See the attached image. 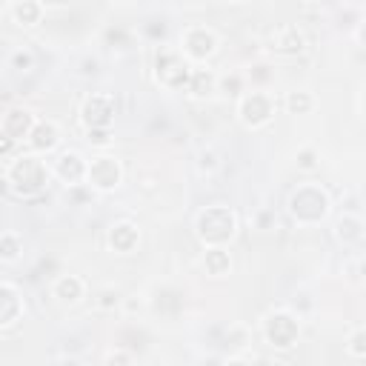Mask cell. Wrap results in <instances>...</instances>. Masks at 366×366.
I'll use <instances>...</instances> for the list:
<instances>
[{
	"mask_svg": "<svg viewBox=\"0 0 366 366\" xmlns=\"http://www.w3.org/2000/svg\"><path fill=\"white\" fill-rule=\"evenodd\" d=\"M3 180L9 186V192L20 200H31V197H40L49 183H51V166L40 157V154H31V152H23V154H14L3 172Z\"/></svg>",
	"mask_w": 366,
	"mask_h": 366,
	"instance_id": "obj_1",
	"label": "cell"
},
{
	"mask_svg": "<svg viewBox=\"0 0 366 366\" xmlns=\"http://www.w3.org/2000/svg\"><path fill=\"white\" fill-rule=\"evenodd\" d=\"M194 234L197 240L209 249V246H229L237 234V214L232 206L226 203H212L203 206L194 214Z\"/></svg>",
	"mask_w": 366,
	"mask_h": 366,
	"instance_id": "obj_2",
	"label": "cell"
},
{
	"mask_svg": "<svg viewBox=\"0 0 366 366\" xmlns=\"http://www.w3.org/2000/svg\"><path fill=\"white\" fill-rule=\"evenodd\" d=\"M286 206H289V214L300 226H317V223H323L329 217L332 197L320 183H300L297 189H292Z\"/></svg>",
	"mask_w": 366,
	"mask_h": 366,
	"instance_id": "obj_3",
	"label": "cell"
},
{
	"mask_svg": "<svg viewBox=\"0 0 366 366\" xmlns=\"http://www.w3.org/2000/svg\"><path fill=\"white\" fill-rule=\"evenodd\" d=\"M189 74H192V66L177 49H172V46H160L157 49V54H154V83L160 89L186 92Z\"/></svg>",
	"mask_w": 366,
	"mask_h": 366,
	"instance_id": "obj_4",
	"label": "cell"
},
{
	"mask_svg": "<svg viewBox=\"0 0 366 366\" xmlns=\"http://www.w3.org/2000/svg\"><path fill=\"white\" fill-rule=\"evenodd\" d=\"M217 46H220V37L206 23H189V26H183V31L177 37V51L189 63H206L217 51Z\"/></svg>",
	"mask_w": 366,
	"mask_h": 366,
	"instance_id": "obj_5",
	"label": "cell"
},
{
	"mask_svg": "<svg viewBox=\"0 0 366 366\" xmlns=\"http://www.w3.org/2000/svg\"><path fill=\"white\" fill-rule=\"evenodd\" d=\"M260 332H263V340L272 346V349H292L300 337V317L292 312V309H272L263 323H260Z\"/></svg>",
	"mask_w": 366,
	"mask_h": 366,
	"instance_id": "obj_6",
	"label": "cell"
},
{
	"mask_svg": "<svg viewBox=\"0 0 366 366\" xmlns=\"http://www.w3.org/2000/svg\"><path fill=\"white\" fill-rule=\"evenodd\" d=\"M277 112V100L272 92L266 89H252V92H243L237 97V120L246 126V129H263L272 123Z\"/></svg>",
	"mask_w": 366,
	"mask_h": 366,
	"instance_id": "obj_7",
	"label": "cell"
},
{
	"mask_svg": "<svg viewBox=\"0 0 366 366\" xmlns=\"http://www.w3.org/2000/svg\"><path fill=\"white\" fill-rule=\"evenodd\" d=\"M120 183H123V163L114 154L100 152L97 157L89 160V166H86V186L92 192L106 194V192L120 189Z\"/></svg>",
	"mask_w": 366,
	"mask_h": 366,
	"instance_id": "obj_8",
	"label": "cell"
},
{
	"mask_svg": "<svg viewBox=\"0 0 366 366\" xmlns=\"http://www.w3.org/2000/svg\"><path fill=\"white\" fill-rule=\"evenodd\" d=\"M114 114H117V100L112 92H92L83 97V103L77 109V117L86 126V132L89 129H112Z\"/></svg>",
	"mask_w": 366,
	"mask_h": 366,
	"instance_id": "obj_9",
	"label": "cell"
},
{
	"mask_svg": "<svg viewBox=\"0 0 366 366\" xmlns=\"http://www.w3.org/2000/svg\"><path fill=\"white\" fill-rule=\"evenodd\" d=\"M86 166L89 160L77 152V149H66L54 157L51 163V174L66 186V189H74V186H83L86 183Z\"/></svg>",
	"mask_w": 366,
	"mask_h": 366,
	"instance_id": "obj_10",
	"label": "cell"
},
{
	"mask_svg": "<svg viewBox=\"0 0 366 366\" xmlns=\"http://www.w3.org/2000/svg\"><path fill=\"white\" fill-rule=\"evenodd\" d=\"M272 51L274 54H283V57H295V54H303L306 51V34L300 31L297 23H280L274 31H272Z\"/></svg>",
	"mask_w": 366,
	"mask_h": 366,
	"instance_id": "obj_11",
	"label": "cell"
},
{
	"mask_svg": "<svg viewBox=\"0 0 366 366\" xmlns=\"http://www.w3.org/2000/svg\"><path fill=\"white\" fill-rule=\"evenodd\" d=\"M34 123H37V117H34L29 109L14 106V109H9V112L0 117V132H3L6 137H11V140L20 146V143H26V140H29V134H31Z\"/></svg>",
	"mask_w": 366,
	"mask_h": 366,
	"instance_id": "obj_12",
	"label": "cell"
},
{
	"mask_svg": "<svg viewBox=\"0 0 366 366\" xmlns=\"http://www.w3.org/2000/svg\"><path fill=\"white\" fill-rule=\"evenodd\" d=\"M137 243H140V229L132 220H114L106 229V246L114 254H132L137 249Z\"/></svg>",
	"mask_w": 366,
	"mask_h": 366,
	"instance_id": "obj_13",
	"label": "cell"
},
{
	"mask_svg": "<svg viewBox=\"0 0 366 366\" xmlns=\"http://www.w3.org/2000/svg\"><path fill=\"white\" fill-rule=\"evenodd\" d=\"M26 146H29L31 154H40V157L54 152L60 146V126L54 120H37L31 134H29V140H26Z\"/></svg>",
	"mask_w": 366,
	"mask_h": 366,
	"instance_id": "obj_14",
	"label": "cell"
},
{
	"mask_svg": "<svg viewBox=\"0 0 366 366\" xmlns=\"http://www.w3.org/2000/svg\"><path fill=\"white\" fill-rule=\"evenodd\" d=\"M23 312H26V303H23L20 289L0 280V329L14 326L23 317Z\"/></svg>",
	"mask_w": 366,
	"mask_h": 366,
	"instance_id": "obj_15",
	"label": "cell"
},
{
	"mask_svg": "<svg viewBox=\"0 0 366 366\" xmlns=\"http://www.w3.org/2000/svg\"><path fill=\"white\" fill-rule=\"evenodd\" d=\"M51 297L60 300V303H66V306H74V303H80L86 297V280L80 274L63 272V274H57L51 280Z\"/></svg>",
	"mask_w": 366,
	"mask_h": 366,
	"instance_id": "obj_16",
	"label": "cell"
},
{
	"mask_svg": "<svg viewBox=\"0 0 366 366\" xmlns=\"http://www.w3.org/2000/svg\"><path fill=\"white\" fill-rule=\"evenodd\" d=\"M363 237H366V223H363L360 214H355V212L337 214V220H335V240L337 243H343V246H360Z\"/></svg>",
	"mask_w": 366,
	"mask_h": 366,
	"instance_id": "obj_17",
	"label": "cell"
},
{
	"mask_svg": "<svg viewBox=\"0 0 366 366\" xmlns=\"http://www.w3.org/2000/svg\"><path fill=\"white\" fill-rule=\"evenodd\" d=\"M217 92V71L200 66V69H192L189 74V83H186V94L194 97V100H206Z\"/></svg>",
	"mask_w": 366,
	"mask_h": 366,
	"instance_id": "obj_18",
	"label": "cell"
},
{
	"mask_svg": "<svg viewBox=\"0 0 366 366\" xmlns=\"http://www.w3.org/2000/svg\"><path fill=\"white\" fill-rule=\"evenodd\" d=\"M200 263H203V272L212 274V277H223V274L232 272V254H229L226 246H209L203 252Z\"/></svg>",
	"mask_w": 366,
	"mask_h": 366,
	"instance_id": "obj_19",
	"label": "cell"
},
{
	"mask_svg": "<svg viewBox=\"0 0 366 366\" xmlns=\"http://www.w3.org/2000/svg\"><path fill=\"white\" fill-rule=\"evenodd\" d=\"M9 14L17 26H37L46 14V6L37 3V0H17V3L9 6Z\"/></svg>",
	"mask_w": 366,
	"mask_h": 366,
	"instance_id": "obj_20",
	"label": "cell"
},
{
	"mask_svg": "<svg viewBox=\"0 0 366 366\" xmlns=\"http://www.w3.org/2000/svg\"><path fill=\"white\" fill-rule=\"evenodd\" d=\"M315 106H317V97L309 89H292L283 97V109L289 114H309V112H315Z\"/></svg>",
	"mask_w": 366,
	"mask_h": 366,
	"instance_id": "obj_21",
	"label": "cell"
},
{
	"mask_svg": "<svg viewBox=\"0 0 366 366\" xmlns=\"http://www.w3.org/2000/svg\"><path fill=\"white\" fill-rule=\"evenodd\" d=\"M23 234L14 232V229H6L0 232V260L3 263H17L23 257Z\"/></svg>",
	"mask_w": 366,
	"mask_h": 366,
	"instance_id": "obj_22",
	"label": "cell"
},
{
	"mask_svg": "<svg viewBox=\"0 0 366 366\" xmlns=\"http://www.w3.org/2000/svg\"><path fill=\"white\" fill-rule=\"evenodd\" d=\"M346 355L355 357V360H363L366 357V326L363 323L352 326V332L346 337Z\"/></svg>",
	"mask_w": 366,
	"mask_h": 366,
	"instance_id": "obj_23",
	"label": "cell"
},
{
	"mask_svg": "<svg viewBox=\"0 0 366 366\" xmlns=\"http://www.w3.org/2000/svg\"><path fill=\"white\" fill-rule=\"evenodd\" d=\"M217 92L223 94H232V97H240L246 92V77L240 71H226V74H217Z\"/></svg>",
	"mask_w": 366,
	"mask_h": 366,
	"instance_id": "obj_24",
	"label": "cell"
},
{
	"mask_svg": "<svg viewBox=\"0 0 366 366\" xmlns=\"http://www.w3.org/2000/svg\"><path fill=\"white\" fill-rule=\"evenodd\" d=\"M120 303H123V292L114 289V286H103V289L94 295V306H97L100 312H114Z\"/></svg>",
	"mask_w": 366,
	"mask_h": 366,
	"instance_id": "obj_25",
	"label": "cell"
},
{
	"mask_svg": "<svg viewBox=\"0 0 366 366\" xmlns=\"http://www.w3.org/2000/svg\"><path fill=\"white\" fill-rule=\"evenodd\" d=\"M317 163H320V152H317L315 146H300V149H297L295 166H297L300 172H312V169H317Z\"/></svg>",
	"mask_w": 366,
	"mask_h": 366,
	"instance_id": "obj_26",
	"label": "cell"
},
{
	"mask_svg": "<svg viewBox=\"0 0 366 366\" xmlns=\"http://www.w3.org/2000/svg\"><path fill=\"white\" fill-rule=\"evenodd\" d=\"M9 63H11V69H17V71H31L34 69V54H31V49H14L11 51V57H9Z\"/></svg>",
	"mask_w": 366,
	"mask_h": 366,
	"instance_id": "obj_27",
	"label": "cell"
},
{
	"mask_svg": "<svg viewBox=\"0 0 366 366\" xmlns=\"http://www.w3.org/2000/svg\"><path fill=\"white\" fill-rule=\"evenodd\" d=\"M103 366H134V355H132L129 349L117 346V349L106 352V357H103Z\"/></svg>",
	"mask_w": 366,
	"mask_h": 366,
	"instance_id": "obj_28",
	"label": "cell"
},
{
	"mask_svg": "<svg viewBox=\"0 0 366 366\" xmlns=\"http://www.w3.org/2000/svg\"><path fill=\"white\" fill-rule=\"evenodd\" d=\"M86 140L92 143V146H97V149H109L112 146V129H89L86 132Z\"/></svg>",
	"mask_w": 366,
	"mask_h": 366,
	"instance_id": "obj_29",
	"label": "cell"
},
{
	"mask_svg": "<svg viewBox=\"0 0 366 366\" xmlns=\"http://www.w3.org/2000/svg\"><path fill=\"white\" fill-rule=\"evenodd\" d=\"M197 166H200V172H214V169L220 166L217 152H214V149H200V154H197Z\"/></svg>",
	"mask_w": 366,
	"mask_h": 366,
	"instance_id": "obj_30",
	"label": "cell"
},
{
	"mask_svg": "<svg viewBox=\"0 0 366 366\" xmlns=\"http://www.w3.org/2000/svg\"><path fill=\"white\" fill-rule=\"evenodd\" d=\"M106 40L112 43V49H114V43H120L117 49H129V43H132L129 31H123V29H106Z\"/></svg>",
	"mask_w": 366,
	"mask_h": 366,
	"instance_id": "obj_31",
	"label": "cell"
},
{
	"mask_svg": "<svg viewBox=\"0 0 366 366\" xmlns=\"http://www.w3.org/2000/svg\"><path fill=\"white\" fill-rule=\"evenodd\" d=\"M269 74H272V71H269V66H266V63H254V66L249 69V74H243V77H249L252 83H257V86H263V83L269 80Z\"/></svg>",
	"mask_w": 366,
	"mask_h": 366,
	"instance_id": "obj_32",
	"label": "cell"
},
{
	"mask_svg": "<svg viewBox=\"0 0 366 366\" xmlns=\"http://www.w3.org/2000/svg\"><path fill=\"white\" fill-rule=\"evenodd\" d=\"M14 152H17V143L0 132V157H14Z\"/></svg>",
	"mask_w": 366,
	"mask_h": 366,
	"instance_id": "obj_33",
	"label": "cell"
},
{
	"mask_svg": "<svg viewBox=\"0 0 366 366\" xmlns=\"http://www.w3.org/2000/svg\"><path fill=\"white\" fill-rule=\"evenodd\" d=\"M272 217H274V214H272L269 209H266V212H260V214L254 217V223H257V229H269V220H272Z\"/></svg>",
	"mask_w": 366,
	"mask_h": 366,
	"instance_id": "obj_34",
	"label": "cell"
},
{
	"mask_svg": "<svg viewBox=\"0 0 366 366\" xmlns=\"http://www.w3.org/2000/svg\"><path fill=\"white\" fill-rule=\"evenodd\" d=\"M223 366H252V363H249V360H243L240 355H232V357H226V360H223Z\"/></svg>",
	"mask_w": 366,
	"mask_h": 366,
	"instance_id": "obj_35",
	"label": "cell"
},
{
	"mask_svg": "<svg viewBox=\"0 0 366 366\" xmlns=\"http://www.w3.org/2000/svg\"><path fill=\"white\" fill-rule=\"evenodd\" d=\"M60 366H77V363H74V360H69V363H60Z\"/></svg>",
	"mask_w": 366,
	"mask_h": 366,
	"instance_id": "obj_36",
	"label": "cell"
}]
</instances>
